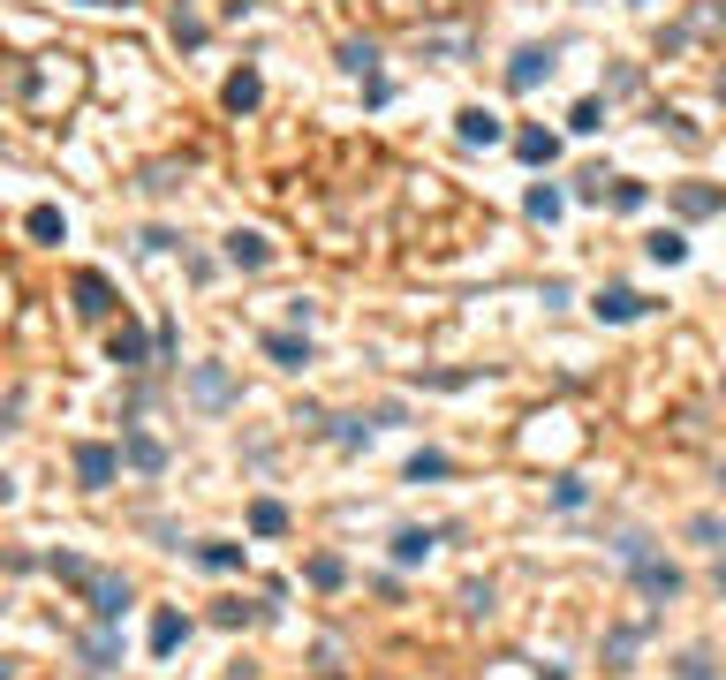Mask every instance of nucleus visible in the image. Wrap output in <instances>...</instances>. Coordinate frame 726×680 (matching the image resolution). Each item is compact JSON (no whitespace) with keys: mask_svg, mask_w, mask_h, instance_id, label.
Segmentation results:
<instances>
[{"mask_svg":"<svg viewBox=\"0 0 726 680\" xmlns=\"http://www.w3.org/2000/svg\"><path fill=\"white\" fill-rule=\"evenodd\" d=\"M621 560H628V575H636L643 597H681V567L651 560V544H643V537H621Z\"/></svg>","mask_w":726,"mask_h":680,"instance_id":"f257e3e1","label":"nucleus"},{"mask_svg":"<svg viewBox=\"0 0 726 680\" xmlns=\"http://www.w3.org/2000/svg\"><path fill=\"white\" fill-rule=\"evenodd\" d=\"M121 476V446H76V484H84V492H106V484H114Z\"/></svg>","mask_w":726,"mask_h":680,"instance_id":"f03ea898","label":"nucleus"},{"mask_svg":"<svg viewBox=\"0 0 726 680\" xmlns=\"http://www.w3.org/2000/svg\"><path fill=\"white\" fill-rule=\"evenodd\" d=\"M84 597H91V620H99V628H114L121 612H129V582H121V575H99V567H91Z\"/></svg>","mask_w":726,"mask_h":680,"instance_id":"7ed1b4c3","label":"nucleus"},{"mask_svg":"<svg viewBox=\"0 0 726 680\" xmlns=\"http://www.w3.org/2000/svg\"><path fill=\"white\" fill-rule=\"evenodd\" d=\"M190 393H197V408H235V378H227L220 363H197V371H190Z\"/></svg>","mask_w":726,"mask_h":680,"instance_id":"20e7f679","label":"nucleus"},{"mask_svg":"<svg viewBox=\"0 0 726 680\" xmlns=\"http://www.w3.org/2000/svg\"><path fill=\"white\" fill-rule=\"evenodd\" d=\"M69 295H76V310H84V318H114V288H106V272H76Z\"/></svg>","mask_w":726,"mask_h":680,"instance_id":"39448f33","label":"nucleus"},{"mask_svg":"<svg viewBox=\"0 0 726 680\" xmlns=\"http://www.w3.org/2000/svg\"><path fill=\"white\" fill-rule=\"evenodd\" d=\"M106 348H114L121 371H152V348H159V340H144L137 325H114V340H106Z\"/></svg>","mask_w":726,"mask_h":680,"instance_id":"423d86ee","label":"nucleus"},{"mask_svg":"<svg viewBox=\"0 0 726 680\" xmlns=\"http://www.w3.org/2000/svg\"><path fill=\"white\" fill-rule=\"evenodd\" d=\"M454 136H462V144H500V114H492V106H462V114H454Z\"/></svg>","mask_w":726,"mask_h":680,"instance_id":"0eeeda50","label":"nucleus"},{"mask_svg":"<svg viewBox=\"0 0 726 680\" xmlns=\"http://www.w3.org/2000/svg\"><path fill=\"white\" fill-rule=\"evenodd\" d=\"M590 310H598L605 325H628V318H643V310H651V303H643L636 288H605V295H598V303H590Z\"/></svg>","mask_w":726,"mask_h":680,"instance_id":"6e6552de","label":"nucleus"},{"mask_svg":"<svg viewBox=\"0 0 726 680\" xmlns=\"http://www.w3.org/2000/svg\"><path fill=\"white\" fill-rule=\"evenodd\" d=\"M220 99H227V114H250V106L265 99V76H258V68H235V76H227V91H220Z\"/></svg>","mask_w":726,"mask_h":680,"instance_id":"1a4fd4ad","label":"nucleus"},{"mask_svg":"<svg viewBox=\"0 0 726 680\" xmlns=\"http://www.w3.org/2000/svg\"><path fill=\"white\" fill-rule=\"evenodd\" d=\"M537 76H553V46H522L515 68H507V84H515V91H530Z\"/></svg>","mask_w":726,"mask_h":680,"instance_id":"9d476101","label":"nucleus"},{"mask_svg":"<svg viewBox=\"0 0 726 680\" xmlns=\"http://www.w3.org/2000/svg\"><path fill=\"white\" fill-rule=\"evenodd\" d=\"M265 257H273V242L265 235H250V227H235V235H227V265H242V272H258Z\"/></svg>","mask_w":726,"mask_h":680,"instance_id":"9b49d317","label":"nucleus"},{"mask_svg":"<svg viewBox=\"0 0 726 680\" xmlns=\"http://www.w3.org/2000/svg\"><path fill=\"white\" fill-rule=\"evenodd\" d=\"M121 461H129V469H144V476H159V469H167V446L144 439V431H129V439H121Z\"/></svg>","mask_w":726,"mask_h":680,"instance_id":"f8f14e48","label":"nucleus"},{"mask_svg":"<svg viewBox=\"0 0 726 680\" xmlns=\"http://www.w3.org/2000/svg\"><path fill=\"white\" fill-rule=\"evenodd\" d=\"M265 356H273L280 371H303V363H311V340L303 333H265Z\"/></svg>","mask_w":726,"mask_h":680,"instance_id":"ddd939ff","label":"nucleus"},{"mask_svg":"<svg viewBox=\"0 0 726 680\" xmlns=\"http://www.w3.org/2000/svg\"><path fill=\"white\" fill-rule=\"evenodd\" d=\"M182 643H190V620H182V612H159L152 620V658H174Z\"/></svg>","mask_w":726,"mask_h":680,"instance_id":"4468645a","label":"nucleus"},{"mask_svg":"<svg viewBox=\"0 0 726 680\" xmlns=\"http://www.w3.org/2000/svg\"><path fill=\"white\" fill-rule=\"evenodd\" d=\"M114 658H121V643H114V628H99V635H84V673H114Z\"/></svg>","mask_w":726,"mask_h":680,"instance_id":"2eb2a0df","label":"nucleus"},{"mask_svg":"<svg viewBox=\"0 0 726 680\" xmlns=\"http://www.w3.org/2000/svg\"><path fill=\"white\" fill-rule=\"evenodd\" d=\"M643 250H651L658 265H681V257H689V235H681V227H658V235L643 242Z\"/></svg>","mask_w":726,"mask_h":680,"instance_id":"dca6fc26","label":"nucleus"},{"mask_svg":"<svg viewBox=\"0 0 726 680\" xmlns=\"http://www.w3.org/2000/svg\"><path fill=\"white\" fill-rule=\"evenodd\" d=\"M432 544H439V529H401V537H394V560H401V567H416L424 552H432Z\"/></svg>","mask_w":726,"mask_h":680,"instance_id":"f3484780","label":"nucleus"},{"mask_svg":"<svg viewBox=\"0 0 726 680\" xmlns=\"http://www.w3.org/2000/svg\"><path fill=\"white\" fill-rule=\"evenodd\" d=\"M197 560H205L212 575H235V567H242V544H220V537H205V544H197Z\"/></svg>","mask_w":726,"mask_h":680,"instance_id":"a211bd4d","label":"nucleus"},{"mask_svg":"<svg viewBox=\"0 0 726 680\" xmlns=\"http://www.w3.org/2000/svg\"><path fill=\"white\" fill-rule=\"evenodd\" d=\"M515 152L530 159V167H545V159L560 152V136H545V129H522V136H515Z\"/></svg>","mask_w":726,"mask_h":680,"instance_id":"6ab92c4d","label":"nucleus"},{"mask_svg":"<svg viewBox=\"0 0 726 680\" xmlns=\"http://www.w3.org/2000/svg\"><path fill=\"white\" fill-rule=\"evenodd\" d=\"M636 643H643V620H636V628H621V635H613V643H605V665H613V673H628V658H636Z\"/></svg>","mask_w":726,"mask_h":680,"instance_id":"aec40b11","label":"nucleus"},{"mask_svg":"<svg viewBox=\"0 0 726 680\" xmlns=\"http://www.w3.org/2000/svg\"><path fill=\"white\" fill-rule=\"evenodd\" d=\"M250 529H258V537H280V529H288V507H280V499H258V507H250Z\"/></svg>","mask_w":726,"mask_h":680,"instance_id":"412c9836","label":"nucleus"},{"mask_svg":"<svg viewBox=\"0 0 726 680\" xmlns=\"http://www.w3.org/2000/svg\"><path fill=\"white\" fill-rule=\"evenodd\" d=\"M674 680H719L711 650H681V658H674Z\"/></svg>","mask_w":726,"mask_h":680,"instance_id":"4be33fe9","label":"nucleus"},{"mask_svg":"<svg viewBox=\"0 0 726 680\" xmlns=\"http://www.w3.org/2000/svg\"><path fill=\"white\" fill-rule=\"evenodd\" d=\"M560 204H568V197H560L553 182H537L530 189V220H560Z\"/></svg>","mask_w":726,"mask_h":680,"instance_id":"5701e85b","label":"nucleus"},{"mask_svg":"<svg viewBox=\"0 0 726 680\" xmlns=\"http://www.w3.org/2000/svg\"><path fill=\"white\" fill-rule=\"evenodd\" d=\"M689 537H696V544H711V552H726V522H719V514H696Z\"/></svg>","mask_w":726,"mask_h":680,"instance_id":"b1692460","label":"nucleus"},{"mask_svg":"<svg viewBox=\"0 0 726 680\" xmlns=\"http://www.w3.org/2000/svg\"><path fill=\"white\" fill-rule=\"evenodd\" d=\"M681 212H689V220H704V212H719V189H681Z\"/></svg>","mask_w":726,"mask_h":680,"instance_id":"393cba45","label":"nucleus"},{"mask_svg":"<svg viewBox=\"0 0 726 680\" xmlns=\"http://www.w3.org/2000/svg\"><path fill=\"white\" fill-rule=\"evenodd\" d=\"M31 235L38 242H61V212H53V204H31Z\"/></svg>","mask_w":726,"mask_h":680,"instance_id":"a878e982","label":"nucleus"},{"mask_svg":"<svg viewBox=\"0 0 726 680\" xmlns=\"http://www.w3.org/2000/svg\"><path fill=\"white\" fill-rule=\"evenodd\" d=\"M447 469H454V461H447V454H432V446H424V454L409 461V484H424V476H447Z\"/></svg>","mask_w":726,"mask_h":680,"instance_id":"bb28decb","label":"nucleus"},{"mask_svg":"<svg viewBox=\"0 0 726 680\" xmlns=\"http://www.w3.org/2000/svg\"><path fill=\"white\" fill-rule=\"evenodd\" d=\"M568 129H575V136H590V129H605V106H598V99H583V106H575V114H568Z\"/></svg>","mask_w":726,"mask_h":680,"instance_id":"cd10ccee","label":"nucleus"},{"mask_svg":"<svg viewBox=\"0 0 726 680\" xmlns=\"http://www.w3.org/2000/svg\"><path fill=\"white\" fill-rule=\"evenodd\" d=\"M341 575H348V567L333 560V552H318V560H311V582H318V590H333V582H341Z\"/></svg>","mask_w":726,"mask_h":680,"instance_id":"c85d7f7f","label":"nucleus"},{"mask_svg":"<svg viewBox=\"0 0 726 680\" xmlns=\"http://www.w3.org/2000/svg\"><path fill=\"white\" fill-rule=\"evenodd\" d=\"M341 61H348V68H356V76H379V46H348V53H341Z\"/></svg>","mask_w":726,"mask_h":680,"instance_id":"c756f323","label":"nucleus"},{"mask_svg":"<svg viewBox=\"0 0 726 680\" xmlns=\"http://www.w3.org/2000/svg\"><path fill=\"white\" fill-rule=\"evenodd\" d=\"M174 38H182V46H197V38H205V23H197L190 8H174Z\"/></svg>","mask_w":726,"mask_h":680,"instance_id":"7c9ffc66","label":"nucleus"},{"mask_svg":"<svg viewBox=\"0 0 726 680\" xmlns=\"http://www.w3.org/2000/svg\"><path fill=\"white\" fill-rule=\"evenodd\" d=\"M711 582H719V597H726V560H719V575H711Z\"/></svg>","mask_w":726,"mask_h":680,"instance_id":"2f4dec72","label":"nucleus"}]
</instances>
